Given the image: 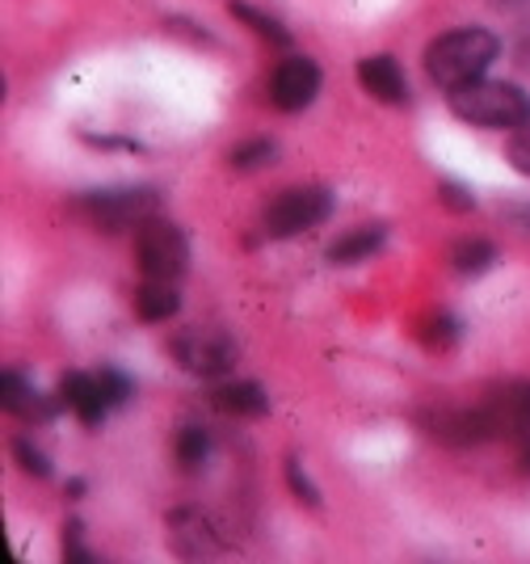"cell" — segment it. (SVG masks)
Returning a JSON list of instances; mask_svg holds the SVG:
<instances>
[{"mask_svg":"<svg viewBox=\"0 0 530 564\" xmlns=\"http://www.w3.org/2000/svg\"><path fill=\"white\" fill-rule=\"evenodd\" d=\"M497 51H501V43H497L488 30H476V25L451 30V34H442V39L430 43V51H425V72H430V80H434L439 89L451 94V89H459V85L480 80V76L493 68Z\"/></svg>","mask_w":530,"mask_h":564,"instance_id":"6da1fadb","label":"cell"},{"mask_svg":"<svg viewBox=\"0 0 530 564\" xmlns=\"http://www.w3.org/2000/svg\"><path fill=\"white\" fill-rule=\"evenodd\" d=\"M451 110L485 131H518L530 122V97L509 80H472L451 89Z\"/></svg>","mask_w":530,"mask_h":564,"instance_id":"7a4b0ae2","label":"cell"},{"mask_svg":"<svg viewBox=\"0 0 530 564\" xmlns=\"http://www.w3.org/2000/svg\"><path fill=\"white\" fill-rule=\"evenodd\" d=\"M76 212L93 219L106 232H122V228H139L152 215L161 212V194L152 186H110V189H85L76 198Z\"/></svg>","mask_w":530,"mask_h":564,"instance_id":"3957f363","label":"cell"},{"mask_svg":"<svg viewBox=\"0 0 530 564\" xmlns=\"http://www.w3.org/2000/svg\"><path fill=\"white\" fill-rule=\"evenodd\" d=\"M333 215V194L324 186H291L282 189L274 203L261 215V228L274 240H286V236H300L321 228L324 219Z\"/></svg>","mask_w":530,"mask_h":564,"instance_id":"277c9868","label":"cell"},{"mask_svg":"<svg viewBox=\"0 0 530 564\" xmlns=\"http://www.w3.org/2000/svg\"><path fill=\"white\" fill-rule=\"evenodd\" d=\"M136 253L143 279H169L177 282L190 265V240L177 224H169L161 215H152L148 224L136 228Z\"/></svg>","mask_w":530,"mask_h":564,"instance_id":"5b68a950","label":"cell"},{"mask_svg":"<svg viewBox=\"0 0 530 564\" xmlns=\"http://www.w3.org/2000/svg\"><path fill=\"white\" fill-rule=\"evenodd\" d=\"M236 341L231 333L215 329V325H194L173 337V358L182 362V371L190 376H203V379H219L228 376L236 367Z\"/></svg>","mask_w":530,"mask_h":564,"instance_id":"8992f818","label":"cell"},{"mask_svg":"<svg viewBox=\"0 0 530 564\" xmlns=\"http://www.w3.org/2000/svg\"><path fill=\"white\" fill-rule=\"evenodd\" d=\"M316 94H321V68H316V59H307V55H286L274 68L270 101H274L278 110L300 115V110H307V106L316 101Z\"/></svg>","mask_w":530,"mask_h":564,"instance_id":"52a82bcc","label":"cell"},{"mask_svg":"<svg viewBox=\"0 0 530 564\" xmlns=\"http://www.w3.org/2000/svg\"><path fill=\"white\" fill-rule=\"evenodd\" d=\"M430 434L446 447H480L488 438H497V422H493L488 404H480V409H439L430 417Z\"/></svg>","mask_w":530,"mask_h":564,"instance_id":"ba28073f","label":"cell"},{"mask_svg":"<svg viewBox=\"0 0 530 564\" xmlns=\"http://www.w3.org/2000/svg\"><path fill=\"white\" fill-rule=\"evenodd\" d=\"M358 85L367 89L375 101H388V106H404L409 101V80L396 64L392 55H367L358 59Z\"/></svg>","mask_w":530,"mask_h":564,"instance_id":"9c48e42d","label":"cell"},{"mask_svg":"<svg viewBox=\"0 0 530 564\" xmlns=\"http://www.w3.org/2000/svg\"><path fill=\"white\" fill-rule=\"evenodd\" d=\"M169 543H173L177 556H190V561L215 556V552L224 547L219 535L210 531V522L198 514V510H177V514H169Z\"/></svg>","mask_w":530,"mask_h":564,"instance_id":"30bf717a","label":"cell"},{"mask_svg":"<svg viewBox=\"0 0 530 564\" xmlns=\"http://www.w3.org/2000/svg\"><path fill=\"white\" fill-rule=\"evenodd\" d=\"M60 400H64L85 425H101L106 422V413H110V400H106L101 376H85V371L64 376V383H60Z\"/></svg>","mask_w":530,"mask_h":564,"instance_id":"8fae6325","label":"cell"},{"mask_svg":"<svg viewBox=\"0 0 530 564\" xmlns=\"http://www.w3.org/2000/svg\"><path fill=\"white\" fill-rule=\"evenodd\" d=\"M488 413L497 422V434L527 438L530 434V383H506L501 392L488 397Z\"/></svg>","mask_w":530,"mask_h":564,"instance_id":"7c38bea8","label":"cell"},{"mask_svg":"<svg viewBox=\"0 0 530 564\" xmlns=\"http://www.w3.org/2000/svg\"><path fill=\"white\" fill-rule=\"evenodd\" d=\"M0 404H4V413L22 417V422H46V417L55 413V404H51L30 379L18 376V371H4V376H0Z\"/></svg>","mask_w":530,"mask_h":564,"instance_id":"4fadbf2b","label":"cell"},{"mask_svg":"<svg viewBox=\"0 0 530 564\" xmlns=\"http://www.w3.org/2000/svg\"><path fill=\"white\" fill-rule=\"evenodd\" d=\"M210 404L228 417H266L270 413V397L266 388L253 383V379H236V383H219L210 392Z\"/></svg>","mask_w":530,"mask_h":564,"instance_id":"5bb4252c","label":"cell"},{"mask_svg":"<svg viewBox=\"0 0 530 564\" xmlns=\"http://www.w3.org/2000/svg\"><path fill=\"white\" fill-rule=\"evenodd\" d=\"M388 232L379 224H363V228H349L346 236H337L328 245V261L333 265H358V261H370L379 249H383Z\"/></svg>","mask_w":530,"mask_h":564,"instance_id":"9a60e30c","label":"cell"},{"mask_svg":"<svg viewBox=\"0 0 530 564\" xmlns=\"http://www.w3.org/2000/svg\"><path fill=\"white\" fill-rule=\"evenodd\" d=\"M177 307H182V295H177V286L169 279H143V286L136 291V312L139 321H169V316H177Z\"/></svg>","mask_w":530,"mask_h":564,"instance_id":"2e32d148","label":"cell"},{"mask_svg":"<svg viewBox=\"0 0 530 564\" xmlns=\"http://www.w3.org/2000/svg\"><path fill=\"white\" fill-rule=\"evenodd\" d=\"M451 261H455V270H459V274H485L488 265L497 261V249L476 236V240H459V245L451 249Z\"/></svg>","mask_w":530,"mask_h":564,"instance_id":"e0dca14e","label":"cell"},{"mask_svg":"<svg viewBox=\"0 0 530 564\" xmlns=\"http://www.w3.org/2000/svg\"><path fill=\"white\" fill-rule=\"evenodd\" d=\"M210 455V434L203 425H182V434H177V464L185 471H198L207 464Z\"/></svg>","mask_w":530,"mask_h":564,"instance_id":"ac0fdd59","label":"cell"},{"mask_svg":"<svg viewBox=\"0 0 530 564\" xmlns=\"http://www.w3.org/2000/svg\"><path fill=\"white\" fill-rule=\"evenodd\" d=\"M228 13H231V18H240V22H249V30H253V34H261V39H270L274 47H286V43H291V34H286V30H282L274 18L257 13L253 4H245V0H231Z\"/></svg>","mask_w":530,"mask_h":564,"instance_id":"d6986e66","label":"cell"},{"mask_svg":"<svg viewBox=\"0 0 530 564\" xmlns=\"http://www.w3.org/2000/svg\"><path fill=\"white\" fill-rule=\"evenodd\" d=\"M278 156V143L274 140H249L240 148H231V169H261L266 161Z\"/></svg>","mask_w":530,"mask_h":564,"instance_id":"ffe728a7","label":"cell"},{"mask_svg":"<svg viewBox=\"0 0 530 564\" xmlns=\"http://www.w3.org/2000/svg\"><path fill=\"white\" fill-rule=\"evenodd\" d=\"M459 333H463L459 321H455V316H446V312H439V316H430V325H425L421 337H425L430 346L446 350V346H455V341H459Z\"/></svg>","mask_w":530,"mask_h":564,"instance_id":"44dd1931","label":"cell"},{"mask_svg":"<svg viewBox=\"0 0 530 564\" xmlns=\"http://www.w3.org/2000/svg\"><path fill=\"white\" fill-rule=\"evenodd\" d=\"M97 376H101V388H106V400H110V409H122L127 400L136 397V383L122 376V371H115V367H101Z\"/></svg>","mask_w":530,"mask_h":564,"instance_id":"7402d4cb","label":"cell"},{"mask_svg":"<svg viewBox=\"0 0 530 564\" xmlns=\"http://www.w3.org/2000/svg\"><path fill=\"white\" fill-rule=\"evenodd\" d=\"M13 455L22 459V468L30 471V476H51V459H46L30 438H18V443H13Z\"/></svg>","mask_w":530,"mask_h":564,"instance_id":"603a6c76","label":"cell"},{"mask_svg":"<svg viewBox=\"0 0 530 564\" xmlns=\"http://www.w3.org/2000/svg\"><path fill=\"white\" fill-rule=\"evenodd\" d=\"M509 165L530 177V127H518L509 135Z\"/></svg>","mask_w":530,"mask_h":564,"instance_id":"cb8c5ba5","label":"cell"},{"mask_svg":"<svg viewBox=\"0 0 530 564\" xmlns=\"http://www.w3.org/2000/svg\"><path fill=\"white\" fill-rule=\"evenodd\" d=\"M286 480H291V489H295V497H300V501H307V506H321V494H316V485L303 476V468L295 464V459L286 464Z\"/></svg>","mask_w":530,"mask_h":564,"instance_id":"d4e9b609","label":"cell"},{"mask_svg":"<svg viewBox=\"0 0 530 564\" xmlns=\"http://www.w3.org/2000/svg\"><path fill=\"white\" fill-rule=\"evenodd\" d=\"M439 194H442V203H446V207H455V212H472V207H476V198H472L463 186H455V182H446Z\"/></svg>","mask_w":530,"mask_h":564,"instance_id":"484cf974","label":"cell"},{"mask_svg":"<svg viewBox=\"0 0 530 564\" xmlns=\"http://www.w3.org/2000/svg\"><path fill=\"white\" fill-rule=\"evenodd\" d=\"M509 215L518 219V228H527V232H530V207H513Z\"/></svg>","mask_w":530,"mask_h":564,"instance_id":"4316f807","label":"cell"},{"mask_svg":"<svg viewBox=\"0 0 530 564\" xmlns=\"http://www.w3.org/2000/svg\"><path fill=\"white\" fill-rule=\"evenodd\" d=\"M518 443H522V455H518V459H522V468L530 471V434L527 438H518Z\"/></svg>","mask_w":530,"mask_h":564,"instance_id":"83f0119b","label":"cell"},{"mask_svg":"<svg viewBox=\"0 0 530 564\" xmlns=\"http://www.w3.org/2000/svg\"><path fill=\"white\" fill-rule=\"evenodd\" d=\"M497 4H506V9H522V4H530V0H497Z\"/></svg>","mask_w":530,"mask_h":564,"instance_id":"f1b7e54d","label":"cell"}]
</instances>
